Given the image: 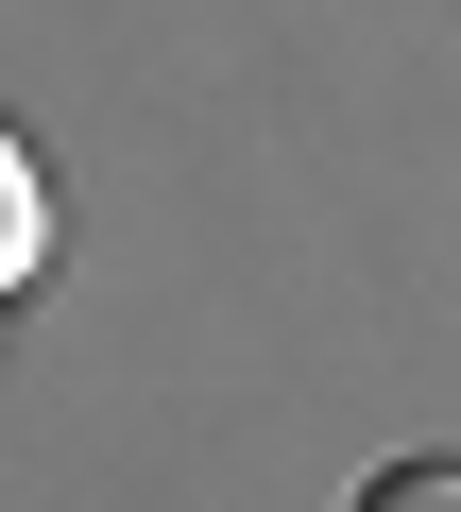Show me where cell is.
Returning a JSON list of instances; mask_svg holds the SVG:
<instances>
[{"label": "cell", "mask_w": 461, "mask_h": 512, "mask_svg": "<svg viewBox=\"0 0 461 512\" xmlns=\"http://www.w3.org/2000/svg\"><path fill=\"white\" fill-rule=\"evenodd\" d=\"M52 274V188H35V154L0 137V291H35Z\"/></svg>", "instance_id": "1"}, {"label": "cell", "mask_w": 461, "mask_h": 512, "mask_svg": "<svg viewBox=\"0 0 461 512\" xmlns=\"http://www.w3.org/2000/svg\"><path fill=\"white\" fill-rule=\"evenodd\" d=\"M359 512H461V461H393V478H359Z\"/></svg>", "instance_id": "2"}]
</instances>
